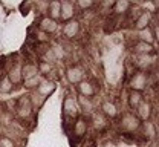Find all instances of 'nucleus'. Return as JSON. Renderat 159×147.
I'll return each mask as SVG.
<instances>
[{
  "instance_id": "f257e3e1",
  "label": "nucleus",
  "mask_w": 159,
  "mask_h": 147,
  "mask_svg": "<svg viewBox=\"0 0 159 147\" xmlns=\"http://www.w3.org/2000/svg\"><path fill=\"white\" fill-rule=\"evenodd\" d=\"M147 83H148V78H147V74L142 72V71H138L132 75L130 81H129V86L132 90H136V92H142L145 87H147Z\"/></svg>"
},
{
  "instance_id": "f03ea898",
  "label": "nucleus",
  "mask_w": 159,
  "mask_h": 147,
  "mask_svg": "<svg viewBox=\"0 0 159 147\" xmlns=\"http://www.w3.org/2000/svg\"><path fill=\"white\" fill-rule=\"evenodd\" d=\"M119 124H121L124 132L132 133V132H136L139 127H141V121H139V118L136 115H133V113H125V115L121 118V123H119Z\"/></svg>"
},
{
  "instance_id": "7ed1b4c3",
  "label": "nucleus",
  "mask_w": 159,
  "mask_h": 147,
  "mask_svg": "<svg viewBox=\"0 0 159 147\" xmlns=\"http://www.w3.org/2000/svg\"><path fill=\"white\" fill-rule=\"evenodd\" d=\"M32 103H31V98L29 97H21L19 101H17V115L21 120H28L31 118V113H32Z\"/></svg>"
},
{
  "instance_id": "20e7f679",
  "label": "nucleus",
  "mask_w": 159,
  "mask_h": 147,
  "mask_svg": "<svg viewBox=\"0 0 159 147\" xmlns=\"http://www.w3.org/2000/svg\"><path fill=\"white\" fill-rule=\"evenodd\" d=\"M66 78H67V81L70 84H78L80 81H83V78H84V69H83L81 66H78V64L67 67V71H66Z\"/></svg>"
},
{
  "instance_id": "39448f33",
  "label": "nucleus",
  "mask_w": 159,
  "mask_h": 147,
  "mask_svg": "<svg viewBox=\"0 0 159 147\" xmlns=\"http://www.w3.org/2000/svg\"><path fill=\"white\" fill-rule=\"evenodd\" d=\"M63 110H64V113H66L67 117H72V118L78 117L80 107H78L77 98H74V97H66V100H64V103H63Z\"/></svg>"
},
{
  "instance_id": "423d86ee",
  "label": "nucleus",
  "mask_w": 159,
  "mask_h": 147,
  "mask_svg": "<svg viewBox=\"0 0 159 147\" xmlns=\"http://www.w3.org/2000/svg\"><path fill=\"white\" fill-rule=\"evenodd\" d=\"M55 89H57L55 81H52V80H49V78H43V80L40 81V84L37 86L35 92H37L39 95H41L43 98H46V97H49Z\"/></svg>"
},
{
  "instance_id": "0eeeda50",
  "label": "nucleus",
  "mask_w": 159,
  "mask_h": 147,
  "mask_svg": "<svg viewBox=\"0 0 159 147\" xmlns=\"http://www.w3.org/2000/svg\"><path fill=\"white\" fill-rule=\"evenodd\" d=\"M8 80L12 83V86H20L23 83V77H21V66L19 63H14L6 72Z\"/></svg>"
},
{
  "instance_id": "6e6552de",
  "label": "nucleus",
  "mask_w": 159,
  "mask_h": 147,
  "mask_svg": "<svg viewBox=\"0 0 159 147\" xmlns=\"http://www.w3.org/2000/svg\"><path fill=\"white\" fill-rule=\"evenodd\" d=\"M75 8L72 2H60V19L63 21L74 20Z\"/></svg>"
},
{
  "instance_id": "1a4fd4ad",
  "label": "nucleus",
  "mask_w": 159,
  "mask_h": 147,
  "mask_svg": "<svg viewBox=\"0 0 159 147\" xmlns=\"http://www.w3.org/2000/svg\"><path fill=\"white\" fill-rule=\"evenodd\" d=\"M77 89H78L80 97H84V98H90V97H93L95 92H97V87L92 84V81H87V80L80 81L78 86H77Z\"/></svg>"
},
{
  "instance_id": "9d476101",
  "label": "nucleus",
  "mask_w": 159,
  "mask_h": 147,
  "mask_svg": "<svg viewBox=\"0 0 159 147\" xmlns=\"http://www.w3.org/2000/svg\"><path fill=\"white\" fill-rule=\"evenodd\" d=\"M57 28H58V23L49 17H41L39 20V29L44 34H52L57 31Z\"/></svg>"
},
{
  "instance_id": "9b49d317",
  "label": "nucleus",
  "mask_w": 159,
  "mask_h": 147,
  "mask_svg": "<svg viewBox=\"0 0 159 147\" xmlns=\"http://www.w3.org/2000/svg\"><path fill=\"white\" fill-rule=\"evenodd\" d=\"M63 32L67 39H75L80 32V21L77 20H69L66 21L64 28H63Z\"/></svg>"
},
{
  "instance_id": "f8f14e48",
  "label": "nucleus",
  "mask_w": 159,
  "mask_h": 147,
  "mask_svg": "<svg viewBox=\"0 0 159 147\" xmlns=\"http://www.w3.org/2000/svg\"><path fill=\"white\" fill-rule=\"evenodd\" d=\"M39 75V67L37 64H32V63H26L21 66V77H23V81L25 80H29L32 77Z\"/></svg>"
},
{
  "instance_id": "ddd939ff",
  "label": "nucleus",
  "mask_w": 159,
  "mask_h": 147,
  "mask_svg": "<svg viewBox=\"0 0 159 147\" xmlns=\"http://www.w3.org/2000/svg\"><path fill=\"white\" fill-rule=\"evenodd\" d=\"M138 37H139V42L147 43V44H153V42L156 40V35H155V32H153V29H152L150 26L141 29L139 34H138Z\"/></svg>"
},
{
  "instance_id": "4468645a",
  "label": "nucleus",
  "mask_w": 159,
  "mask_h": 147,
  "mask_svg": "<svg viewBox=\"0 0 159 147\" xmlns=\"http://www.w3.org/2000/svg\"><path fill=\"white\" fill-rule=\"evenodd\" d=\"M101 113L107 118H115L116 115H118V107L115 103H112V101H104L102 106H101Z\"/></svg>"
},
{
  "instance_id": "2eb2a0df",
  "label": "nucleus",
  "mask_w": 159,
  "mask_h": 147,
  "mask_svg": "<svg viewBox=\"0 0 159 147\" xmlns=\"http://www.w3.org/2000/svg\"><path fill=\"white\" fill-rule=\"evenodd\" d=\"M136 109H138V115H136V117L139 118V121H141V120H142V121H148V118H150V115H152V106H150V103L142 101Z\"/></svg>"
},
{
  "instance_id": "dca6fc26",
  "label": "nucleus",
  "mask_w": 159,
  "mask_h": 147,
  "mask_svg": "<svg viewBox=\"0 0 159 147\" xmlns=\"http://www.w3.org/2000/svg\"><path fill=\"white\" fill-rule=\"evenodd\" d=\"M87 132V121L84 118H77V121L74 123V135L77 138H83Z\"/></svg>"
},
{
  "instance_id": "f3484780",
  "label": "nucleus",
  "mask_w": 159,
  "mask_h": 147,
  "mask_svg": "<svg viewBox=\"0 0 159 147\" xmlns=\"http://www.w3.org/2000/svg\"><path fill=\"white\" fill-rule=\"evenodd\" d=\"M150 21H152V12H150V11H144V12L139 14L135 26L141 31V29H144V28H148V26H150Z\"/></svg>"
},
{
  "instance_id": "a211bd4d",
  "label": "nucleus",
  "mask_w": 159,
  "mask_h": 147,
  "mask_svg": "<svg viewBox=\"0 0 159 147\" xmlns=\"http://www.w3.org/2000/svg\"><path fill=\"white\" fill-rule=\"evenodd\" d=\"M144 101V97H142V92H136V90H130L129 94V104L132 109H136L141 103Z\"/></svg>"
},
{
  "instance_id": "6ab92c4d",
  "label": "nucleus",
  "mask_w": 159,
  "mask_h": 147,
  "mask_svg": "<svg viewBox=\"0 0 159 147\" xmlns=\"http://www.w3.org/2000/svg\"><path fill=\"white\" fill-rule=\"evenodd\" d=\"M92 124H93V127H95L97 130H102L104 127L107 126V118H106L101 112H97V113H93V117H92Z\"/></svg>"
},
{
  "instance_id": "aec40b11",
  "label": "nucleus",
  "mask_w": 159,
  "mask_h": 147,
  "mask_svg": "<svg viewBox=\"0 0 159 147\" xmlns=\"http://www.w3.org/2000/svg\"><path fill=\"white\" fill-rule=\"evenodd\" d=\"M48 17L55 21L60 19V2H51L48 5Z\"/></svg>"
},
{
  "instance_id": "412c9836",
  "label": "nucleus",
  "mask_w": 159,
  "mask_h": 147,
  "mask_svg": "<svg viewBox=\"0 0 159 147\" xmlns=\"http://www.w3.org/2000/svg\"><path fill=\"white\" fill-rule=\"evenodd\" d=\"M112 6H113V12L115 14H125L130 9V2H127V0H118Z\"/></svg>"
},
{
  "instance_id": "4be33fe9",
  "label": "nucleus",
  "mask_w": 159,
  "mask_h": 147,
  "mask_svg": "<svg viewBox=\"0 0 159 147\" xmlns=\"http://www.w3.org/2000/svg\"><path fill=\"white\" fill-rule=\"evenodd\" d=\"M77 101H78L80 112L83 110V112H86V113H92V109H93V106H92V100H90V98H84V97H80Z\"/></svg>"
},
{
  "instance_id": "5701e85b",
  "label": "nucleus",
  "mask_w": 159,
  "mask_h": 147,
  "mask_svg": "<svg viewBox=\"0 0 159 147\" xmlns=\"http://www.w3.org/2000/svg\"><path fill=\"white\" fill-rule=\"evenodd\" d=\"M155 57L152 54H142V55H138L136 57V64L139 67H148L150 64L153 63Z\"/></svg>"
},
{
  "instance_id": "b1692460",
  "label": "nucleus",
  "mask_w": 159,
  "mask_h": 147,
  "mask_svg": "<svg viewBox=\"0 0 159 147\" xmlns=\"http://www.w3.org/2000/svg\"><path fill=\"white\" fill-rule=\"evenodd\" d=\"M133 51H135L138 55H142V54H152L153 46H152V44H147V43L138 42L135 46H133Z\"/></svg>"
},
{
  "instance_id": "393cba45",
  "label": "nucleus",
  "mask_w": 159,
  "mask_h": 147,
  "mask_svg": "<svg viewBox=\"0 0 159 147\" xmlns=\"http://www.w3.org/2000/svg\"><path fill=\"white\" fill-rule=\"evenodd\" d=\"M12 89H14V86L12 83L8 80V77L5 75L2 80H0V92L2 94H9V92H12Z\"/></svg>"
},
{
  "instance_id": "a878e982",
  "label": "nucleus",
  "mask_w": 159,
  "mask_h": 147,
  "mask_svg": "<svg viewBox=\"0 0 159 147\" xmlns=\"http://www.w3.org/2000/svg\"><path fill=\"white\" fill-rule=\"evenodd\" d=\"M142 127V132H144V135H147V136H155L156 135V129L153 126V123H150V121H144V124H141Z\"/></svg>"
},
{
  "instance_id": "bb28decb",
  "label": "nucleus",
  "mask_w": 159,
  "mask_h": 147,
  "mask_svg": "<svg viewBox=\"0 0 159 147\" xmlns=\"http://www.w3.org/2000/svg\"><path fill=\"white\" fill-rule=\"evenodd\" d=\"M52 51H54V55H55V58H57V60H63V58H66V49L63 48V44H61V43H55V44H54V48H52Z\"/></svg>"
},
{
  "instance_id": "cd10ccee",
  "label": "nucleus",
  "mask_w": 159,
  "mask_h": 147,
  "mask_svg": "<svg viewBox=\"0 0 159 147\" xmlns=\"http://www.w3.org/2000/svg\"><path fill=\"white\" fill-rule=\"evenodd\" d=\"M55 62H57V58H55V55H54V51H52V48L46 49V51H44V54H43V63L55 64Z\"/></svg>"
},
{
  "instance_id": "c85d7f7f",
  "label": "nucleus",
  "mask_w": 159,
  "mask_h": 147,
  "mask_svg": "<svg viewBox=\"0 0 159 147\" xmlns=\"http://www.w3.org/2000/svg\"><path fill=\"white\" fill-rule=\"evenodd\" d=\"M39 67V74L43 77V75H48V74H51L52 71H54V64H49V63H40V66H37Z\"/></svg>"
},
{
  "instance_id": "c756f323",
  "label": "nucleus",
  "mask_w": 159,
  "mask_h": 147,
  "mask_svg": "<svg viewBox=\"0 0 159 147\" xmlns=\"http://www.w3.org/2000/svg\"><path fill=\"white\" fill-rule=\"evenodd\" d=\"M41 80H43V77L39 74V75H35V77H32V78H29V80H25L23 83H25L26 87H35V89H37V86L40 84Z\"/></svg>"
},
{
  "instance_id": "7c9ffc66",
  "label": "nucleus",
  "mask_w": 159,
  "mask_h": 147,
  "mask_svg": "<svg viewBox=\"0 0 159 147\" xmlns=\"http://www.w3.org/2000/svg\"><path fill=\"white\" fill-rule=\"evenodd\" d=\"M29 98H31V103H32V107H34V106H35V107H40V106L43 104V101H44V98H43L41 95H39L37 92H34V94H32V95H31Z\"/></svg>"
},
{
  "instance_id": "2f4dec72",
  "label": "nucleus",
  "mask_w": 159,
  "mask_h": 147,
  "mask_svg": "<svg viewBox=\"0 0 159 147\" xmlns=\"http://www.w3.org/2000/svg\"><path fill=\"white\" fill-rule=\"evenodd\" d=\"M0 147H16V144L9 136H2L0 138Z\"/></svg>"
},
{
  "instance_id": "473e14b6",
  "label": "nucleus",
  "mask_w": 159,
  "mask_h": 147,
  "mask_svg": "<svg viewBox=\"0 0 159 147\" xmlns=\"http://www.w3.org/2000/svg\"><path fill=\"white\" fill-rule=\"evenodd\" d=\"M92 6V2L90 0H80L78 2V8L80 9H87Z\"/></svg>"
},
{
  "instance_id": "72a5a7b5",
  "label": "nucleus",
  "mask_w": 159,
  "mask_h": 147,
  "mask_svg": "<svg viewBox=\"0 0 159 147\" xmlns=\"http://www.w3.org/2000/svg\"><path fill=\"white\" fill-rule=\"evenodd\" d=\"M37 40H39V42H46V40H48L46 34H44V32H41L40 29H37Z\"/></svg>"
},
{
  "instance_id": "f704fd0d",
  "label": "nucleus",
  "mask_w": 159,
  "mask_h": 147,
  "mask_svg": "<svg viewBox=\"0 0 159 147\" xmlns=\"http://www.w3.org/2000/svg\"><path fill=\"white\" fill-rule=\"evenodd\" d=\"M5 77V64H3V62H0V80Z\"/></svg>"
}]
</instances>
